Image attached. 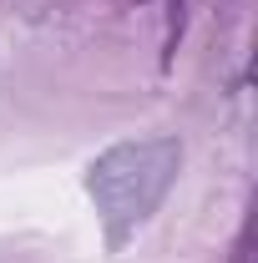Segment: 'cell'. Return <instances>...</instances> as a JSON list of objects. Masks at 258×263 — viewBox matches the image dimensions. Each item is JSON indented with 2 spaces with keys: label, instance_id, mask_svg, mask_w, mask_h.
<instances>
[{
  "label": "cell",
  "instance_id": "obj_1",
  "mask_svg": "<svg viewBox=\"0 0 258 263\" xmlns=\"http://www.w3.org/2000/svg\"><path fill=\"white\" fill-rule=\"evenodd\" d=\"M182 162V147L172 137H142V142H122L106 147L91 172H86V193L97 197V213L106 218L112 243H122L132 228H142L157 202L167 197L172 177Z\"/></svg>",
  "mask_w": 258,
  "mask_h": 263
}]
</instances>
